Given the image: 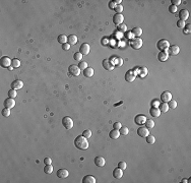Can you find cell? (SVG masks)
<instances>
[{
	"label": "cell",
	"instance_id": "cell-17",
	"mask_svg": "<svg viewBox=\"0 0 191 183\" xmlns=\"http://www.w3.org/2000/svg\"><path fill=\"white\" fill-rule=\"evenodd\" d=\"M10 85H11V88H12V89L17 90V89H20V88L24 86V83H23V81H22V80L16 79V80L12 81V83H11Z\"/></svg>",
	"mask_w": 191,
	"mask_h": 183
},
{
	"label": "cell",
	"instance_id": "cell-36",
	"mask_svg": "<svg viewBox=\"0 0 191 183\" xmlns=\"http://www.w3.org/2000/svg\"><path fill=\"white\" fill-rule=\"evenodd\" d=\"M168 106H169V108H171V109H176V108H177V102H176L175 100H170V101L168 102Z\"/></svg>",
	"mask_w": 191,
	"mask_h": 183
},
{
	"label": "cell",
	"instance_id": "cell-42",
	"mask_svg": "<svg viewBox=\"0 0 191 183\" xmlns=\"http://www.w3.org/2000/svg\"><path fill=\"white\" fill-rule=\"evenodd\" d=\"M82 135H83L86 138H90V137L92 136V131H91L90 129H87V130H84V131L82 132Z\"/></svg>",
	"mask_w": 191,
	"mask_h": 183
},
{
	"label": "cell",
	"instance_id": "cell-2",
	"mask_svg": "<svg viewBox=\"0 0 191 183\" xmlns=\"http://www.w3.org/2000/svg\"><path fill=\"white\" fill-rule=\"evenodd\" d=\"M169 47H170V43H169L168 40L162 39V40H160V41L157 43V48H158L160 51H167Z\"/></svg>",
	"mask_w": 191,
	"mask_h": 183
},
{
	"label": "cell",
	"instance_id": "cell-32",
	"mask_svg": "<svg viewBox=\"0 0 191 183\" xmlns=\"http://www.w3.org/2000/svg\"><path fill=\"white\" fill-rule=\"evenodd\" d=\"M145 138H146V142L150 143V144H154V143L156 142V138H155V136L152 135V134H148Z\"/></svg>",
	"mask_w": 191,
	"mask_h": 183
},
{
	"label": "cell",
	"instance_id": "cell-44",
	"mask_svg": "<svg viewBox=\"0 0 191 183\" xmlns=\"http://www.w3.org/2000/svg\"><path fill=\"white\" fill-rule=\"evenodd\" d=\"M114 9H115V11H116L117 13H121V12L123 11V6H122L121 4H120V5H116Z\"/></svg>",
	"mask_w": 191,
	"mask_h": 183
},
{
	"label": "cell",
	"instance_id": "cell-56",
	"mask_svg": "<svg viewBox=\"0 0 191 183\" xmlns=\"http://www.w3.org/2000/svg\"><path fill=\"white\" fill-rule=\"evenodd\" d=\"M12 69H13V67H12V66H9V67H8V70H12Z\"/></svg>",
	"mask_w": 191,
	"mask_h": 183
},
{
	"label": "cell",
	"instance_id": "cell-24",
	"mask_svg": "<svg viewBox=\"0 0 191 183\" xmlns=\"http://www.w3.org/2000/svg\"><path fill=\"white\" fill-rule=\"evenodd\" d=\"M131 33L135 36V38H139V37L142 35V30H141V28H139V27H135V28L132 29Z\"/></svg>",
	"mask_w": 191,
	"mask_h": 183
},
{
	"label": "cell",
	"instance_id": "cell-7",
	"mask_svg": "<svg viewBox=\"0 0 191 183\" xmlns=\"http://www.w3.org/2000/svg\"><path fill=\"white\" fill-rule=\"evenodd\" d=\"M166 52H167L169 55L175 56V55L179 54V52H180V48H179L177 45H172V46H170V47L168 48V50H167Z\"/></svg>",
	"mask_w": 191,
	"mask_h": 183
},
{
	"label": "cell",
	"instance_id": "cell-5",
	"mask_svg": "<svg viewBox=\"0 0 191 183\" xmlns=\"http://www.w3.org/2000/svg\"><path fill=\"white\" fill-rule=\"evenodd\" d=\"M68 72L72 75V76H79L80 74V68L78 67V65L72 64L68 67Z\"/></svg>",
	"mask_w": 191,
	"mask_h": 183
},
{
	"label": "cell",
	"instance_id": "cell-28",
	"mask_svg": "<svg viewBox=\"0 0 191 183\" xmlns=\"http://www.w3.org/2000/svg\"><path fill=\"white\" fill-rule=\"evenodd\" d=\"M83 74H84V76H87V77H92V76L94 75V69H93L92 67H88V68H86V69L83 70Z\"/></svg>",
	"mask_w": 191,
	"mask_h": 183
},
{
	"label": "cell",
	"instance_id": "cell-55",
	"mask_svg": "<svg viewBox=\"0 0 191 183\" xmlns=\"http://www.w3.org/2000/svg\"><path fill=\"white\" fill-rule=\"evenodd\" d=\"M116 59H117V64L121 65V64H122V60H121V58H116Z\"/></svg>",
	"mask_w": 191,
	"mask_h": 183
},
{
	"label": "cell",
	"instance_id": "cell-8",
	"mask_svg": "<svg viewBox=\"0 0 191 183\" xmlns=\"http://www.w3.org/2000/svg\"><path fill=\"white\" fill-rule=\"evenodd\" d=\"M170 100H172V94L169 90H165L161 94V101L164 103H168Z\"/></svg>",
	"mask_w": 191,
	"mask_h": 183
},
{
	"label": "cell",
	"instance_id": "cell-37",
	"mask_svg": "<svg viewBox=\"0 0 191 183\" xmlns=\"http://www.w3.org/2000/svg\"><path fill=\"white\" fill-rule=\"evenodd\" d=\"M155 126V122L152 119H146L145 121V127L146 128H153Z\"/></svg>",
	"mask_w": 191,
	"mask_h": 183
},
{
	"label": "cell",
	"instance_id": "cell-19",
	"mask_svg": "<svg viewBox=\"0 0 191 183\" xmlns=\"http://www.w3.org/2000/svg\"><path fill=\"white\" fill-rule=\"evenodd\" d=\"M158 59L162 62H165L169 59V54L166 52V51H161L159 54H158Z\"/></svg>",
	"mask_w": 191,
	"mask_h": 183
},
{
	"label": "cell",
	"instance_id": "cell-30",
	"mask_svg": "<svg viewBox=\"0 0 191 183\" xmlns=\"http://www.w3.org/2000/svg\"><path fill=\"white\" fill-rule=\"evenodd\" d=\"M147 68L146 67H141L140 69H139V72H138V75L140 76V77H144V76H146L147 75Z\"/></svg>",
	"mask_w": 191,
	"mask_h": 183
},
{
	"label": "cell",
	"instance_id": "cell-39",
	"mask_svg": "<svg viewBox=\"0 0 191 183\" xmlns=\"http://www.w3.org/2000/svg\"><path fill=\"white\" fill-rule=\"evenodd\" d=\"M73 59H74V60H77V61H81V59H82V54L79 53V52L74 53V54H73Z\"/></svg>",
	"mask_w": 191,
	"mask_h": 183
},
{
	"label": "cell",
	"instance_id": "cell-45",
	"mask_svg": "<svg viewBox=\"0 0 191 183\" xmlns=\"http://www.w3.org/2000/svg\"><path fill=\"white\" fill-rule=\"evenodd\" d=\"M118 167H119L120 169H122V170H125L127 166H126V163H125V162H119Z\"/></svg>",
	"mask_w": 191,
	"mask_h": 183
},
{
	"label": "cell",
	"instance_id": "cell-25",
	"mask_svg": "<svg viewBox=\"0 0 191 183\" xmlns=\"http://www.w3.org/2000/svg\"><path fill=\"white\" fill-rule=\"evenodd\" d=\"M119 136H120V132L117 129H113L109 132V137L112 138V139H117Z\"/></svg>",
	"mask_w": 191,
	"mask_h": 183
},
{
	"label": "cell",
	"instance_id": "cell-35",
	"mask_svg": "<svg viewBox=\"0 0 191 183\" xmlns=\"http://www.w3.org/2000/svg\"><path fill=\"white\" fill-rule=\"evenodd\" d=\"M16 96H17V93H16V90H15V89H12V88H11V89L8 92V98L15 99Z\"/></svg>",
	"mask_w": 191,
	"mask_h": 183
},
{
	"label": "cell",
	"instance_id": "cell-40",
	"mask_svg": "<svg viewBox=\"0 0 191 183\" xmlns=\"http://www.w3.org/2000/svg\"><path fill=\"white\" fill-rule=\"evenodd\" d=\"M78 67L80 68V70H84L86 68H88V63H87V62H84V61H79Z\"/></svg>",
	"mask_w": 191,
	"mask_h": 183
},
{
	"label": "cell",
	"instance_id": "cell-14",
	"mask_svg": "<svg viewBox=\"0 0 191 183\" xmlns=\"http://www.w3.org/2000/svg\"><path fill=\"white\" fill-rule=\"evenodd\" d=\"M179 19H180V21H183V22L188 20L189 19V11L186 10V9H181L179 11Z\"/></svg>",
	"mask_w": 191,
	"mask_h": 183
},
{
	"label": "cell",
	"instance_id": "cell-41",
	"mask_svg": "<svg viewBox=\"0 0 191 183\" xmlns=\"http://www.w3.org/2000/svg\"><path fill=\"white\" fill-rule=\"evenodd\" d=\"M2 116H4V117H8V116H10V109H7V108H4L3 110H2Z\"/></svg>",
	"mask_w": 191,
	"mask_h": 183
},
{
	"label": "cell",
	"instance_id": "cell-51",
	"mask_svg": "<svg viewBox=\"0 0 191 183\" xmlns=\"http://www.w3.org/2000/svg\"><path fill=\"white\" fill-rule=\"evenodd\" d=\"M51 163H52V160H51V158L47 157V158H45V159H44V164H45V165H50Z\"/></svg>",
	"mask_w": 191,
	"mask_h": 183
},
{
	"label": "cell",
	"instance_id": "cell-1",
	"mask_svg": "<svg viewBox=\"0 0 191 183\" xmlns=\"http://www.w3.org/2000/svg\"><path fill=\"white\" fill-rule=\"evenodd\" d=\"M74 145L79 150H87L89 148V141L88 138H86L83 135H78L74 140Z\"/></svg>",
	"mask_w": 191,
	"mask_h": 183
},
{
	"label": "cell",
	"instance_id": "cell-22",
	"mask_svg": "<svg viewBox=\"0 0 191 183\" xmlns=\"http://www.w3.org/2000/svg\"><path fill=\"white\" fill-rule=\"evenodd\" d=\"M150 114H151L153 117H159V116L161 115V111H160V109L157 108V107H152V108L150 109Z\"/></svg>",
	"mask_w": 191,
	"mask_h": 183
},
{
	"label": "cell",
	"instance_id": "cell-3",
	"mask_svg": "<svg viewBox=\"0 0 191 183\" xmlns=\"http://www.w3.org/2000/svg\"><path fill=\"white\" fill-rule=\"evenodd\" d=\"M62 124H63V126H64L65 129L69 130V129H71L73 127V120L70 117L65 116L64 118L62 119Z\"/></svg>",
	"mask_w": 191,
	"mask_h": 183
},
{
	"label": "cell",
	"instance_id": "cell-27",
	"mask_svg": "<svg viewBox=\"0 0 191 183\" xmlns=\"http://www.w3.org/2000/svg\"><path fill=\"white\" fill-rule=\"evenodd\" d=\"M159 109H160V111L162 112V113H166V112H168L169 111V106H168V103H162V104H160L159 105V107H158Z\"/></svg>",
	"mask_w": 191,
	"mask_h": 183
},
{
	"label": "cell",
	"instance_id": "cell-53",
	"mask_svg": "<svg viewBox=\"0 0 191 183\" xmlns=\"http://www.w3.org/2000/svg\"><path fill=\"white\" fill-rule=\"evenodd\" d=\"M115 6H116V4L114 3V1H110V2H109V8H110V9L115 8Z\"/></svg>",
	"mask_w": 191,
	"mask_h": 183
},
{
	"label": "cell",
	"instance_id": "cell-54",
	"mask_svg": "<svg viewBox=\"0 0 191 183\" xmlns=\"http://www.w3.org/2000/svg\"><path fill=\"white\" fill-rule=\"evenodd\" d=\"M121 2H122L121 0H115V1H114V3H115L116 5H120V4H121Z\"/></svg>",
	"mask_w": 191,
	"mask_h": 183
},
{
	"label": "cell",
	"instance_id": "cell-57",
	"mask_svg": "<svg viewBox=\"0 0 191 183\" xmlns=\"http://www.w3.org/2000/svg\"><path fill=\"white\" fill-rule=\"evenodd\" d=\"M182 182H184V183H185V182H188V180H187V179H183V180H182Z\"/></svg>",
	"mask_w": 191,
	"mask_h": 183
},
{
	"label": "cell",
	"instance_id": "cell-48",
	"mask_svg": "<svg viewBox=\"0 0 191 183\" xmlns=\"http://www.w3.org/2000/svg\"><path fill=\"white\" fill-rule=\"evenodd\" d=\"M171 2H172V5H175V6H178L181 4V0H171Z\"/></svg>",
	"mask_w": 191,
	"mask_h": 183
},
{
	"label": "cell",
	"instance_id": "cell-9",
	"mask_svg": "<svg viewBox=\"0 0 191 183\" xmlns=\"http://www.w3.org/2000/svg\"><path fill=\"white\" fill-rule=\"evenodd\" d=\"M145 121H146V117H145V115H142V114L136 115L135 118H134V122H135V124L140 125V126L143 125V124H145Z\"/></svg>",
	"mask_w": 191,
	"mask_h": 183
},
{
	"label": "cell",
	"instance_id": "cell-33",
	"mask_svg": "<svg viewBox=\"0 0 191 183\" xmlns=\"http://www.w3.org/2000/svg\"><path fill=\"white\" fill-rule=\"evenodd\" d=\"M44 172L46 174H51L53 172V166L50 164V165H45L44 167Z\"/></svg>",
	"mask_w": 191,
	"mask_h": 183
},
{
	"label": "cell",
	"instance_id": "cell-52",
	"mask_svg": "<svg viewBox=\"0 0 191 183\" xmlns=\"http://www.w3.org/2000/svg\"><path fill=\"white\" fill-rule=\"evenodd\" d=\"M151 104H152V107H157V108H158L159 105H160V102H159L158 100H155V101H153Z\"/></svg>",
	"mask_w": 191,
	"mask_h": 183
},
{
	"label": "cell",
	"instance_id": "cell-23",
	"mask_svg": "<svg viewBox=\"0 0 191 183\" xmlns=\"http://www.w3.org/2000/svg\"><path fill=\"white\" fill-rule=\"evenodd\" d=\"M82 183H96V178L92 175H87L83 177Z\"/></svg>",
	"mask_w": 191,
	"mask_h": 183
},
{
	"label": "cell",
	"instance_id": "cell-34",
	"mask_svg": "<svg viewBox=\"0 0 191 183\" xmlns=\"http://www.w3.org/2000/svg\"><path fill=\"white\" fill-rule=\"evenodd\" d=\"M119 132H120L121 135H127V134H128V132H129V129H128V127L121 126V128L119 129Z\"/></svg>",
	"mask_w": 191,
	"mask_h": 183
},
{
	"label": "cell",
	"instance_id": "cell-47",
	"mask_svg": "<svg viewBox=\"0 0 191 183\" xmlns=\"http://www.w3.org/2000/svg\"><path fill=\"white\" fill-rule=\"evenodd\" d=\"M177 27H178V28H181V29H182V28H184V27H185V22H183V21H180V20H179V21L177 22Z\"/></svg>",
	"mask_w": 191,
	"mask_h": 183
},
{
	"label": "cell",
	"instance_id": "cell-46",
	"mask_svg": "<svg viewBox=\"0 0 191 183\" xmlns=\"http://www.w3.org/2000/svg\"><path fill=\"white\" fill-rule=\"evenodd\" d=\"M169 10H170V12H172V13H176V12H177V6L171 5V6L169 7Z\"/></svg>",
	"mask_w": 191,
	"mask_h": 183
},
{
	"label": "cell",
	"instance_id": "cell-49",
	"mask_svg": "<svg viewBox=\"0 0 191 183\" xmlns=\"http://www.w3.org/2000/svg\"><path fill=\"white\" fill-rule=\"evenodd\" d=\"M121 123L120 122H115L114 124H113V127H114V129H117V130H119L120 128H121Z\"/></svg>",
	"mask_w": 191,
	"mask_h": 183
},
{
	"label": "cell",
	"instance_id": "cell-50",
	"mask_svg": "<svg viewBox=\"0 0 191 183\" xmlns=\"http://www.w3.org/2000/svg\"><path fill=\"white\" fill-rule=\"evenodd\" d=\"M69 48H70V45H69L68 43H65V44H63V45H62V49L64 50V51H68Z\"/></svg>",
	"mask_w": 191,
	"mask_h": 183
},
{
	"label": "cell",
	"instance_id": "cell-15",
	"mask_svg": "<svg viewBox=\"0 0 191 183\" xmlns=\"http://www.w3.org/2000/svg\"><path fill=\"white\" fill-rule=\"evenodd\" d=\"M137 134H138L140 137H146V136L150 134L148 128H146V127H139V128L137 129Z\"/></svg>",
	"mask_w": 191,
	"mask_h": 183
},
{
	"label": "cell",
	"instance_id": "cell-38",
	"mask_svg": "<svg viewBox=\"0 0 191 183\" xmlns=\"http://www.w3.org/2000/svg\"><path fill=\"white\" fill-rule=\"evenodd\" d=\"M190 32H191V26L190 25H186L183 28V33L185 35H190Z\"/></svg>",
	"mask_w": 191,
	"mask_h": 183
},
{
	"label": "cell",
	"instance_id": "cell-21",
	"mask_svg": "<svg viewBox=\"0 0 191 183\" xmlns=\"http://www.w3.org/2000/svg\"><path fill=\"white\" fill-rule=\"evenodd\" d=\"M113 176H114V178H116V179L122 178V176H123V170L120 169L119 167H118V168H115V169L113 170Z\"/></svg>",
	"mask_w": 191,
	"mask_h": 183
},
{
	"label": "cell",
	"instance_id": "cell-4",
	"mask_svg": "<svg viewBox=\"0 0 191 183\" xmlns=\"http://www.w3.org/2000/svg\"><path fill=\"white\" fill-rule=\"evenodd\" d=\"M129 44H130V46H131L132 49L137 50V49H140V48H141V46H142V40H141L140 38H134V39H132V40L130 41Z\"/></svg>",
	"mask_w": 191,
	"mask_h": 183
},
{
	"label": "cell",
	"instance_id": "cell-16",
	"mask_svg": "<svg viewBox=\"0 0 191 183\" xmlns=\"http://www.w3.org/2000/svg\"><path fill=\"white\" fill-rule=\"evenodd\" d=\"M56 174H57V177L61 178V179H64L66 177H68V175H69V173H68V171L66 169H59Z\"/></svg>",
	"mask_w": 191,
	"mask_h": 183
},
{
	"label": "cell",
	"instance_id": "cell-29",
	"mask_svg": "<svg viewBox=\"0 0 191 183\" xmlns=\"http://www.w3.org/2000/svg\"><path fill=\"white\" fill-rule=\"evenodd\" d=\"M57 41H58V43H60L61 45H63V44L67 43V37L65 35H59L58 38H57Z\"/></svg>",
	"mask_w": 191,
	"mask_h": 183
},
{
	"label": "cell",
	"instance_id": "cell-12",
	"mask_svg": "<svg viewBox=\"0 0 191 183\" xmlns=\"http://www.w3.org/2000/svg\"><path fill=\"white\" fill-rule=\"evenodd\" d=\"M123 21H124V16H123L121 13H116V14L113 16V23H114L116 26L122 25Z\"/></svg>",
	"mask_w": 191,
	"mask_h": 183
},
{
	"label": "cell",
	"instance_id": "cell-18",
	"mask_svg": "<svg viewBox=\"0 0 191 183\" xmlns=\"http://www.w3.org/2000/svg\"><path fill=\"white\" fill-rule=\"evenodd\" d=\"M79 53H81L82 55H88L90 53V45L87 43H83L79 48Z\"/></svg>",
	"mask_w": 191,
	"mask_h": 183
},
{
	"label": "cell",
	"instance_id": "cell-26",
	"mask_svg": "<svg viewBox=\"0 0 191 183\" xmlns=\"http://www.w3.org/2000/svg\"><path fill=\"white\" fill-rule=\"evenodd\" d=\"M67 43L69 45H75L77 43V37L74 36V35H70L68 38H67Z\"/></svg>",
	"mask_w": 191,
	"mask_h": 183
},
{
	"label": "cell",
	"instance_id": "cell-31",
	"mask_svg": "<svg viewBox=\"0 0 191 183\" xmlns=\"http://www.w3.org/2000/svg\"><path fill=\"white\" fill-rule=\"evenodd\" d=\"M11 66H12L13 68H18V67L20 66V61H19V59H17V58L12 59V61H11Z\"/></svg>",
	"mask_w": 191,
	"mask_h": 183
},
{
	"label": "cell",
	"instance_id": "cell-10",
	"mask_svg": "<svg viewBox=\"0 0 191 183\" xmlns=\"http://www.w3.org/2000/svg\"><path fill=\"white\" fill-rule=\"evenodd\" d=\"M136 77V73L133 71V70H129L127 71L126 74H125V80L128 81V82H132Z\"/></svg>",
	"mask_w": 191,
	"mask_h": 183
},
{
	"label": "cell",
	"instance_id": "cell-20",
	"mask_svg": "<svg viewBox=\"0 0 191 183\" xmlns=\"http://www.w3.org/2000/svg\"><path fill=\"white\" fill-rule=\"evenodd\" d=\"M95 164L98 166V167H104L106 165V161L105 159L102 157V156H99V157H96L95 159Z\"/></svg>",
	"mask_w": 191,
	"mask_h": 183
},
{
	"label": "cell",
	"instance_id": "cell-11",
	"mask_svg": "<svg viewBox=\"0 0 191 183\" xmlns=\"http://www.w3.org/2000/svg\"><path fill=\"white\" fill-rule=\"evenodd\" d=\"M103 67H104L106 70L111 71V70L114 69V63H113L112 60H110V59H105V60L103 61Z\"/></svg>",
	"mask_w": 191,
	"mask_h": 183
},
{
	"label": "cell",
	"instance_id": "cell-13",
	"mask_svg": "<svg viewBox=\"0 0 191 183\" xmlns=\"http://www.w3.org/2000/svg\"><path fill=\"white\" fill-rule=\"evenodd\" d=\"M4 107L5 108H7V109H12V108H14V106H15V101H14V99H12V98H7L6 100H4Z\"/></svg>",
	"mask_w": 191,
	"mask_h": 183
},
{
	"label": "cell",
	"instance_id": "cell-43",
	"mask_svg": "<svg viewBox=\"0 0 191 183\" xmlns=\"http://www.w3.org/2000/svg\"><path fill=\"white\" fill-rule=\"evenodd\" d=\"M118 31H119L120 33H125V32L127 31V27L122 24V25H120V26L118 27Z\"/></svg>",
	"mask_w": 191,
	"mask_h": 183
},
{
	"label": "cell",
	"instance_id": "cell-6",
	"mask_svg": "<svg viewBox=\"0 0 191 183\" xmlns=\"http://www.w3.org/2000/svg\"><path fill=\"white\" fill-rule=\"evenodd\" d=\"M11 59L7 56H3L0 59V65H1L3 68H8L10 65H11Z\"/></svg>",
	"mask_w": 191,
	"mask_h": 183
}]
</instances>
